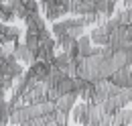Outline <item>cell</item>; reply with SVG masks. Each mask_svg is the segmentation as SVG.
<instances>
[{
	"label": "cell",
	"mask_w": 132,
	"mask_h": 126,
	"mask_svg": "<svg viewBox=\"0 0 132 126\" xmlns=\"http://www.w3.org/2000/svg\"><path fill=\"white\" fill-rule=\"evenodd\" d=\"M94 88H96V96H94V100L89 102V104H104L106 100H110V98H114L122 92V88H118L114 85L110 79H102V81H96L94 83Z\"/></svg>",
	"instance_id": "6da1fadb"
},
{
	"label": "cell",
	"mask_w": 132,
	"mask_h": 126,
	"mask_svg": "<svg viewBox=\"0 0 132 126\" xmlns=\"http://www.w3.org/2000/svg\"><path fill=\"white\" fill-rule=\"evenodd\" d=\"M41 10H45V16L49 20L57 22V18H61L63 14L69 12V0H43Z\"/></svg>",
	"instance_id": "7a4b0ae2"
},
{
	"label": "cell",
	"mask_w": 132,
	"mask_h": 126,
	"mask_svg": "<svg viewBox=\"0 0 132 126\" xmlns=\"http://www.w3.org/2000/svg\"><path fill=\"white\" fill-rule=\"evenodd\" d=\"M69 12L77 18L98 14L96 12V0H69Z\"/></svg>",
	"instance_id": "3957f363"
},
{
	"label": "cell",
	"mask_w": 132,
	"mask_h": 126,
	"mask_svg": "<svg viewBox=\"0 0 132 126\" xmlns=\"http://www.w3.org/2000/svg\"><path fill=\"white\" fill-rule=\"evenodd\" d=\"M49 71H51V65L47 61H37L27 69V77L33 79V81H45Z\"/></svg>",
	"instance_id": "277c9868"
},
{
	"label": "cell",
	"mask_w": 132,
	"mask_h": 126,
	"mask_svg": "<svg viewBox=\"0 0 132 126\" xmlns=\"http://www.w3.org/2000/svg\"><path fill=\"white\" fill-rule=\"evenodd\" d=\"M12 55H14V59H16L20 65H29V67H31L33 63H37V55H35L24 43H16V47H14V53H12Z\"/></svg>",
	"instance_id": "5b68a950"
},
{
	"label": "cell",
	"mask_w": 132,
	"mask_h": 126,
	"mask_svg": "<svg viewBox=\"0 0 132 126\" xmlns=\"http://www.w3.org/2000/svg\"><path fill=\"white\" fill-rule=\"evenodd\" d=\"M108 114L104 110L102 104H87V126H96L100 124Z\"/></svg>",
	"instance_id": "8992f818"
},
{
	"label": "cell",
	"mask_w": 132,
	"mask_h": 126,
	"mask_svg": "<svg viewBox=\"0 0 132 126\" xmlns=\"http://www.w3.org/2000/svg\"><path fill=\"white\" fill-rule=\"evenodd\" d=\"M89 39L92 43H96L98 47H108L110 43V33L106 31V27H94L89 31Z\"/></svg>",
	"instance_id": "52a82bcc"
},
{
	"label": "cell",
	"mask_w": 132,
	"mask_h": 126,
	"mask_svg": "<svg viewBox=\"0 0 132 126\" xmlns=\"http://www.w3.org/2000/svg\"><path fill=\"white\" fill-rule=\"evenodd\" d=\"M110 81L118 85V88H122V90H126V88H132V81H130V67H124V69H118L114 75L110 77Z\"/></svg>",
	"instance_id": "ba28073f"
},
{
	"label": "cell",
	"mask_w": 132,
	"mask_h": 126,
	"mask_svg": "<svg viewBox=\"0 0 132 126\" xmlns=\"http://www.w3.org/2000/svg\"><path fill=\"white\" fill-rule=\"evenodd\" d=\"M77 98H79L77 94L61 96V98H59V102L55 104V106H57V112H63V114H69V112H73V108H75V100H77Z\"/></svg>",
	"instance_id": "9c48e42d"
},
{
	"label": "cell",
	"mask_w": 132,
	"mask_h": 126,
	"mask_svg": "<svg viewBox=\"0 0 132 126\" xmlns=\"http://www.w3.org/2000/svg\"><path fill=\"white\" fill-rule=\"evenodd\" d=\"M96 12H98L100 16L110 18V16L116 12V2L114 0H96Z\"/></svg>",
	"instance_id": "30bf717a"
},
{
	"label": "cell",
	"mask_w": 132,
	"mask_h": 126,
	"mask_svg": "<svg viewBox=\"0 0 132 126\" xmlns=\"http://www.w3.org/2000/svg\"><path fill=\"white\" fill-rule=\"evenodd\" d=\"M114 126H132V108H124V110L116 112L112 116Z\"/></svg>",
	"instance_id": "8fae6325"
},
{
	"label": "cell",
	"mask_w": 132,
	"mask_h": 126,
	"mask_svg": "<svg viewBox=\"0 0 132 126\" xmlns=\"http://www.w3.org/2000/svg\"><path fill=\"white\" fill-rule=\"evenodd\" d=\"M114 18L118 20V25H120V27L132 29V8H120V10H116Z\"/></svg>",
	"instance_id": "7c38bea8"
},
{
	"label": "cell",
	"mask_w": 132,
	"mask_h": 126,
	"mask_svg": "<svg viewBox=\"0 0 132 126\" xmlns=\"http://www.w3.org/2000/svg\"><path fill=\"white\" fill-rule=\"evenodd\" d=\"M92 39H89V35H83L81 39H77V51H79V57L81 59H87L89 55H92Z\"/></svg>",
	"instance_id": "4fadbf2b"
},
{
	"label": "cell",
	"mask_w": 132,
	"mask_h": 126,
	"mask_svg": "<svg viewBox=\"0 0 132 126\" xmlns=\"http://www.w3.org/2000/svg\"><path fill=\"white\" fill-rule=\"evenodd\" d=\"M71 114H73V116H71L73 122H79V124L87 126V104H77Z\"/></svg>",
	"instance_id": "5bb4252c"
},
{
	"label": "cell",
	"mask_w": 132,
	"mask_h": 126,
	"mask_svg": "<svg viewBox=\"0 0 132 126\" xmlns=\"http://www.w3.org/2000/svg\"><path fill=\"white\" fill-rule=\"evenodd\" d=\"M39 37H41L39 33H35V31H29V29H27V33H24V45H27V47L31 49V51H33L35 55L39 53V41H41Z\"/></svg>",
	"instance_id": "9a60e30c"
},
{
	"label": "cell",
	"mask_w": 132,
	"mask_h": 126,
	"mask_svg": "<svg viewBox=\"0 0 132 126\" xmlns=\"http://www.w3.org/2000/svg\"><path fill=\"white\" fill-rule=\"evenodd\" d=\"M12 18H16V14L10 8V4L8 2H0V22H8Z\"/></svg>",
	"instance_id": "2e32d148"
},
{
	"label": "cell",
	"mask_w": 132,
	"mask_h": 126,
	"mask_svg": "<svg viewBox=\"0 0 132 126\" xmlns=\"http://www.w3.org/2000/svg\"><path fill=\"white\" fill-rule=\"evenodd\" d=\"M20 35H22V31H20L18 27H6V31H4V39H6V43H20V41H18Z\"/></svg>",
	"instance_id": "e0dca14e"
},
{
	"label": "cell",
	"mask_w": 132,
	"mask_h": 126,
	"mask_svg": "<svg viewBox=\"0 0 132 126\" xmlns=\"http://www.w3.org/2000/svg\"><path fill=\"white\" fill-rule=\"evenodd\" d=\"M57 90H59V94H61V96L75 94V81H73L71 77H67L65 81H61V83L57 85Z\"/></svg>",
	"instance_id": "ac0fdd59"
},
{
	"label": "cell",
	"mask_w": 132,
	"mask_h": 126,
	"mask_svg": "<svg viewBox=\"0 0 132 126\" xmlns=\"http://www.w3.org/2000/svg\"><path fill=\"white\" fill-rule=\"evenodd\" d=\"M55 122L59 126H67L69 124V114H63V112H55Z\"/></svg>",
	"instance_id": "d6986e66"
},
{
	"label": "cell",
	"mask_w": 132,
	"mask_h": 126,
	"mask_svg": "<svg viewBox=\"0 0 132 126\" xmlns=\"http://www.w3.org/2000/svg\"><path fill=\"white\" fill-rule=\"evenodd\" d=\"M4 57H8V53H6V51H4V47L0 45V59H4Z\"/></svg>",
	"instance_id": "ffe728a7"
},
{
	"label": "cell",
	"mask_w": 132,
	"mask_h": 126,
	"mask_svg": "<svg viewBox=\"0 0 132 126\" xmlns=\"http://www.w3.org/2000/svg\"><path fill=\"white\" fill-rule=\"evenodd\" d=\"M126 94H128V98H130V102H132V88H126Z\"/></svg>",
	"instance_id": "44dd1931"
},
{
	"label": "cell",
	"mask_w": 132,
	"mask_h": 126,
	"mask_svg": "<svg viewBox=\"0 0 132 126\" xmlns=\"http://www.w3.org/2000/svg\"><path fill=\"white\" fill-rule=\"evenodd\" d=\"M0 126H8V124H6V122H4V120H0Z\"/></svg>",
	"instance_id": "7402d4cb"
},
{
	"label": "cell",
	"mask_w": 132,
	"mask_h": 126,
	"mask_svg": "<svg viewBox=\"0 0 132 126\" xmlns=\"http://www.w3.org/2000/svg\"><path fill=\"white\" fill-rule=\"evenodd\" d=\"M49 126H59V124H57V122H51V124Z\"/></svg>",
	"instance_id": "603a6c76"
}]
</instances>
